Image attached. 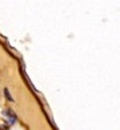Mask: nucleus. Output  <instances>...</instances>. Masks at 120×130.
<instances>
[{
	"label": "nucleus",
	"mask_w": 120,
	"mask_h": 130,
	"mask_svg": "<svg viewBox=\"0 0 120 130\" xmlns=\"http://www.w3.org/2000/svg\"><path fill=\"white\" fill-rule=\"evenodd\" d=\"M0 130H8L7 126H0Z\"/></svg>",
	"instance_id": "obj_3"
},
{
	"label": "nucleus",
	"mask_w": 120,
	"mask_h": 130,
	"mask_svg": "<svg viewBox=\"0 0 120 130\" xmlns=\"http://www.w3.org/2000/svg\"><path fill=\"white\" fill-rule=\"evenodd\" d=\"M4 94H6V95H7V98H8L9 101H13V99H12V97H11V95H9V91H8L7 89H6V90H4Z\"/></svg>",
	"instance_id": "obj_2"
},
{
	"label": "nucleus",
	"mask_w": 120,
	"mask_h": 130,
	"mask_svg": "<svg viewBox=\"0 0 120 130\" xmlns=\"http://www.w3.org/2000/svg\"><path fill=\"white\" fill-rule=\"evenodd\" d=\"M3 115L8 119V123H11V125H12V123H15V122H16V117H15V114H13L11 110H6V111L3 113Z\"/></svg>",
	"instance_id": "obj_1"
}]
</instances>
